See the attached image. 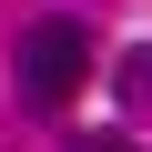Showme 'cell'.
I'll list each match as a JSON object with an SVG mask.
<instances>
[{"mask_svg": "<svg viewBox=\"0 0 152 152\" xmlns=\"http://www.w3.org/2000/svg\"><path fill=\"white\" fill-rule=\"evenodd\" d=\"M122 91H132V102H152V51H122Z\"/></svg>", "mask_w": 152, "mask_h": 152, "instance_id": "2", "label": "cell"}, {"mask_svg": "<svg viewBox=\"0 0 152 152\" xmlns=\"http://www.w3.org/2000/svg\"><path fill=\"white\" fill-rule=\"evenodd\" d=\"M91 152H122V142H91Z\"/></svg>", "mask_w": 152, "mask_h": 152, "instance_id": "3", "label": "cell"}, {"mask_svg": "<svg viewBox=\"0 0 152 152\" xmlns=\"http://www.w3.org/2000/svg\"><path fill=\"white\" fill-rule=\"evenodd\" d=\"M10 81L31 112H71V91L91 81V31L81 20H31L20 51H10Z\"/></svg>", "mask_w": 152, "mask_h": 152, "instance_id": "1", "label": "cell"}]
</instances>
